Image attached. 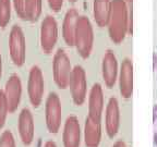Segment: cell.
Segmentation results:
<instances>
[{"mask_svg": "<svg viewBox=\"0 0 157 147\" xmlns=\"http://www.w3.org/2000/svg\"><path fill=\"white\" fill-rule=\"evenodd\" d=\"M107 27L111 42L116 45H120L129 35V15L125 0H111V12Z\"/></svg>", "mask_w": 157, "mask_h": 147, "instance_id": "6da1fadb", "label": "cell"}, {"mask_svg": "<svg viewBox=\"0 0 157 147\" xmlns=\"http://www.w3.org/2000/svg\"><path fill=\"white\" fill-rule=\"evenodd\" d=\"M94 28L91 20L85 15H80L76 21L74 46L81 58H90L94 47Z\"/></svg>", "mask_w": 157, "mask_h": 147, "instance_id": "7a4b0ae2", "label": "cell"}, {"mask_svg": "<svg viewBox=\"0 0 157 147\" xmlns=\"http://www.w3.org/2000/svg\"><path fill=\"white\" fill-rule=\"evenodd\" d=\"M72 72V66L67 52L63 49H58L55 52L52 60V75L58 88L66 89L69 87V81Z\"/></svg>", "mask_w": 157, "mask_h": 147, "instance_id": "3957f363", "label": "cell"}, {"mask_svg": "<svg viewBox=\"0 0 157 147\" xmlns=\"http://www.w3.org/2000/svg\"><path fill=\"white\" fill-rule=\"evenodd\" d=\"M9 54L17 66H22L26 59V39L23 29L19 25H13L9 35Z\"/></svg>", "mask_w": 157, "mask_h": 147, "instance_id": "277c9868", "label": "cell"}, {"mask_svg": "<svg viewBox=\"0 0 157 147\" xmlns=\"http://www.w3.org/2000/svg\"><path fill=\"white\" fill-rule=\"evenodd\" d=\"M69 87L73 103L76 106H82L86 100L87 96V78L83 66H75L72 68Z\"/></svg>", "mask_w": 157, "mask_h": 147, "instance_id": "5b68a950", "label": "cell"}, {"mask_svg": "<svg viewBox=\"0 0 157 147\" xmlns=\"http://www.w3.org/2000/svg\"><path fill=\"white\" fill-rule=\"evenodd\" d=\"M62 120L61 100L56 93H50L45 104V121L49 133L56 134L60 130Z\"/></svg>", "mask_w": 157, "mask_h": 147, "instance_id": "8992f818", "label": "cell"}, {"mask_svg": "<svg viewBox=\"0 0 157 147\" xmlns=\"http://www.w3.org/2000/svg\"><path fill=\"white\" fill-rule=\"evenodd\" d=\"M45 93V81L44 75L40 68L34 66L31 68L27 81V94L31 105L34 108L39 107L42 104Z\"/></svg>", "mask_w": 157, "mask_h": 147, "instance_id": "52a82bcc", "label": "cell"}, {"mask_svg": "<svg viewBox=\"0 0 157 147\" xmlns=\"http://www.w3.org/2000/svg\"><path fill=\"white\" fill-rule=\"evenodd\" d=\"M40 47L45 54H52L58 42V23L52 15L44 17L40 24Z\"/></svg>", "mask_w": 157, "mask_h": 147, "instance_id": "ba28073f", "label": "cell"}, {"mask_svg": "<svg viewBox=\"0 0 157 147\" xmlns=\"http://www.w3.org/2000/svg\"><path fill=\"white\" fill-rule=\"evenodd\" d=\"M120 107L116 97L109 98L105 110V129L110 138H113L120 129Z\"/></svg>", "mask_w": 157, "mask_h": 147, "instance_id": "9c48e42d", "label": "cell"}, {"mask_svg": "<svg viewBox=\"0 0 157 147\" xmlns=\"http://www.w3.org/2000/svg\"><path fill=\"white\" fill-rule=\"evenodd\" d=\"M101 75L107 88H113L118 81L119 64L116 55L111 50H107L101 61Z\"/></svg>", "mask_w": 157, "mask_h": 147, "instance_id": "30bf717a", "label": "cell"}, {"mask_svg": "<svg viewBox=\"0 0 157 147\" xmlns=\"http://www.w3.org/2000/svg\"><path fill=\"white\" fill-rule=\"evenodd\" d=\"M119 92L124 99H130L133 95V63L132 60L125 58L119 69Z\"/></svg>", "mask_w": 157, "mask_h": 147, "instance_id": "8fae6325", "label": "cell"}, {"mask_svg": "<svg viewBox=\"0 0 157 147\" xmlns=\"http://www.w3.org/2000/svg\"><path fill=\"white\" fill-rule=\"evenodd\" d=\"M5 95L7 97L9 112L13 113L17 109L22 97V82L17 74H12L5 86Z\"/></svg>", "mask_w": 157, "mask_h": 147, "instance_id": "7c38bea8", "label": "cell"}, {"mask_svg": "<svg viewBox=\"0 0 157 147\" xmlns=\"http://www.w3.org/2000/svg\"><path fill=\"white\" fill-rule=\"evenodd\" d=\"M17 131H19L20 137L23 144L26 146L32 144L35 135V124L32 112L27 108L22 109V111L19 115Z\"/></svg>", "mask_w": 157, "mask_h": 147, "instance_id": "4fadbf2b", "label": "cell"}, {"mask_svg": "<svg viewBox=\"0 0 157 147\" xmlns=\"http://www.w3.org/2000/svg\"><path fill=\"white\" fill-rule=\"evenodd\" d=\"M104 112V91L99 83H95L88 94V117L101 122Z\"/></svg>", "mask_w": 157, "mask_h": 147, "instance_id": "5bb4252c", "label": "cell"}, {"mask_svg": "<svg viewBox=\"0 0 157 147\" xmlns=\"http://www.w3.org/2000/svg\"><path fill=\"white\" fill-rule=\"evenodd\" d=\"M63 147H80L81 146V126L78 119L74 115L67 118L62 132Z\"/></svg>", "mask_w": 157, "mask_h": 147, "instance_id": "9a60e30c", "label": "cell"}, {"mask_svg": "<svg viewBox=\"0 0 157 147\" xmlns=\"http://www.w3.org/2000/svg\"><path fill=\"white\" fill-rule=\"evenodd\" d=\"M78 10L71 8L66 12L62 22V38L64 43L69 47L74 46V38H75V27L76 21H78Z\"/></svg>", "mask_w": 157, "mask_h": 147, "instance_id": "2e32d148", "label": "cell"}, {"mask_svg": "<svg viewBox=\"0 0 157 147\" xmlns=\"http://www.w3.org/2000/svg\"><path fill=\"white\" fill-rule=\"evenodd\" d=\"M101 141V122L94 121L90 117L84 123V144L86 147H99Z\"/></svg>", "mask_w": 157, "mask_h": 147, "instance_id": "e0dca14e", "label": "cell"}, {"mask_svg": "<svg viewBox=\"0 0 157 147\" xmlns=\"http://www.w3.org/2000/svg\"><path fill=\"white\" fill-rule=\"evenodd\" d=\"M111 0H94L93 17L98 27H106L110 17Z\"/></svg>", "mask_w": 157, "mask_h": 147, "instance_id": "ac0fdd59", "label": "cell"}, {"mask_svg": "<svg viewBox=\"0 0 157 147\" xmlns=\"http://www.w3.org/2000/svg\"><path fill=\"white\" fill-rule=\"evenodd\" d=\"M43 11V0H25L26 21L36 22Z\"/></svg>", "mask_w": 157, "mask_h": 147, "instance_id": "d6986e66", "label": "cell"}, {"mask_svg": "<svg viewBox=\"0 0 157 147\" xmlns=\"http://www.w3.org/2000/svg\"><path fill=\"white\" fill-rule=\"evenodd\" d=\"M12 0H0V27L5 28L11 20Z\"/></svg>", "mask_w": 157, "mask_h": 147, "instance_id": "ffe728a7", "label": "cell"}, {"mask_svg": "<svg viewBox=\"0 0 157 147\" xmlns=\"http://www.w3.org/2000/svg\"><path fill=\"white\" fill-rule=\"evenodd\" d=\"M9 112V106H8L7 97L5 95V92L0 89V130L5 126L7 117Z\"/></svg>", "mask_w": 157, "mask_h": 147, "instance_id": "44dd1931", "label": "cell"}, {"mask_svg": "<svg viewBox=\"0 0 157 147\" xmlns=\"http://www.w3.org/2000/svg\"><path fill=\"white\" fill-rule=\"evenodd\" d=\"M0 147H17L12 132L6 130L0 135Z\"/></svg>", "mask_w": 157, "mask_h": 147, "instance_id": "7402d4cb", "label": "cell"}, {"mask_svg": "<svg viewBox=\"0 0 157 147\" xmlns=\"http://www.w3.org/2000/svg\"><path fill=\"white\" fill-rule=\"evenodd\" d=\"M12 6L17 15L21 20L26 21V13H25V0H12Z\"/></svg>", "mask_w": 157, "mask_h": 147, "instance_id": "603a6c76", "label": "cell"}, {"mask_svg": "<svg viewBox=\"0 0 157 147\" xmlns=\"http://www.w3.org/2000/svg\"><path fill=\"white\" fill-rule=\"evenodd\" d=\"M125 5L129 15V35L133 34V0H125Z\"/></svg>", "mask_w": 157, "mask_h": 147, "instance_id": "cb8c5ba5", "label": "cell"}, {"mask_svg": "<svg viewBox=\"0 0 157 147\" xmlns=\"http://www.w3.org/2000/svg\"><path fill=\"white\" fill-rule=\"evenodd\" d=\"M47 2L50 10L54 12H59L63 7V0H47Z\"/></svg>", "mask_w": 157, "mask_h": 147, "instance_id": "d4e9b609", "label": "cell"}, {"mask_svg": "<svg viewBox=\"0 0 157 147\" xmlns=\"http://www.w3.org/2000/svg\"><path fill=\"white\" fill-rule=\"evenodd\" d=\"M113 147H127V145H125V143L123 142V141H117V142L113 145Z\"/></svg>", "mask_w": 157, "mask_h": 147, "instance_id": "484cf974", "label": "cell"}, {"mask_svg": "<svg viewBox=\"0 0 157 147\" xmlns=\"http://www.w3.org/2000/svg\"><path fill=\"white\" fill-rule=\"evenodd\" d=\"M44 147H57V145H56V143L52 142V141H48V142L45 143Z\"/></svg>", "mask_w": 157, "mask_h": 147, "instance_id": "4316f807", "label": "cell"}, {"mask_svg": "<svg viewBox=\"0 0 157 147\" xmlns=\"http://www.w3.org/2000/svg\"><path fill=\"white\" fill-rule=\"evenodd\" d=\"M2 75V58H1V55H0V78Z\"/></svg>", "mask_w": 157, "mask_h": 147, "instance_id": "83f0119b", "label": "cell"}, {"mask_svg": "<svg viewBox=\"0 0 157 147\" xmlns=\"http://www.w3.org/2000/svg\"><path fill=\"white\" fill-rule=\"evenodd\" d=\"M68 1H69V2H72V3H73V2H76L78 0H68Z\"/></svg>", "mask_w": 157, "mask_h": 147, "instance_id": "f1b7e54d", "label": "cell"}]
</instances>
